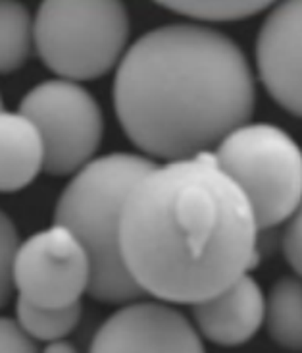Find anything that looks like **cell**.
<instances>
[{
  "mask_svg": "<svg viewBox=\"0 0 302 353\" xmlns=\"http://www.w3.org/2000/svg\"><path fill=\"white\" fill-rule=\"evenodd\" d=\"M258 230L243 190L208 151L142 176L123 207L120 249L144 294L195 305L255 267Z\"/></svg>",
  "mask_w": 302,
  "mask_h": 353,
  "instance_id": "6da1fadb",
  "label": "cell"
},
{
  "mask_svg": "<svg viewBox=\"0 0 302 353\" xmlns=\"http://www.w3.org/2000/svg\"><path fill=\"white\" fill-rule=\"evenodd\" d=\"M248 58L226 33L197 23L151 29L127 47L114 108L142 153L183 161L208 153L255 114Z\"/></svg>",
  "mask_w": 302,
  "mask_h": 353,
  "instance_id": "7a4b0ae2",
  "label": "cell"
},
{
  "mask_svg": "<svg viewBox=\"0 0 302 353\" xmlns=\"http://www.w3.org/2000/svg\"><path fill=\"white\" fill-rule=\"evenodd\" d=\"M152 168L141 154H104L76 172L58 197L54 224L69 230L87 251V294L96 301L131 303L144 296L123 263L120 228L125 201Z\"/></svg>",
  "mask_w": 302,
  "mask_h": 353,
  "instance_id": "3957f363",
  "label": "cell"
},
{
  "mask_svg": "<svg viewBox=\"0 0 302 353\" xmlns=\"http://www.w3.org/2000/svg\"><path fill=\"white\" fill-rule=\"evenodd\" d=\"M129 31L123 2L48 0L35 14V50L50 72L79 83L118 68Z\"/></svg>",
  "mask_w": 302,
  "mask_h": 353,
  "instance_id": "277c9868",
  "label": "cell"
},
{
  "mask_svg": "<svg viewBox=\"0 0 302 353\" xmlns=\"http://www.w3.org/2000/svg\"><path fill=\"white\" fill-rule=\"evenodd\" d=\"M216 163L243 190L258 228L291 219L302 203V149L281 128L245 124L217 145Z\"/></svg>",
  "mask_w": 302,
  "mask_h": 353,
  "instance_id": "5b68a950",
  "label": "cell"
},
{
  "mask_svg": "<svg viewBox=\"0 0 302 353\" xmlns=\"http://www.w3.org/2000/svg\"><path fill=\"white\" fill-rule=\"evenodd\" d=\"M19 112L35 124L45 145V172L67 176L95 161L104 134L100 105L85 87L48 79L29 89Z\"/></svg>",
  "mask_w": 302,
  "mask_h": 353,
  "instance_id": "8992f818",
  "label": "cell"
},
{
  "mask_svg": "<svg viewBox=\"0 0 302 353\" xmlns=\"http://www.w3.org/2000/svg\"><path fill=\"white\" fill-rule=\"evenodd\" d=\"M89 257L79 239L52 224L19 243L14 261L18 296L39 307H69L89 290Z\"/></svg>",
  "mask_w": 302,
  "mask_h": 353,
  "instance_id": "52a82bcc",
  "label": "cell"
},
{
  "mask_svg": "<svg viewBox=\"0 0 302 353\" xmlns=\"http://www.w3.org/2000/svg\"><path fill=\"white\" fill-rule=\"evenodd\" d=\"M89 353H204L197 328L158 301H131L96 330Z\"/></svg>",
  "mask_w": 302,
  "mask_h": 353,
  "instance_id": "ba28073f",
  "label": "cell"
},
{
  "mask_svg": "<svg viewBox=\"0 0 302 353\" xmlns=\"http://www.w3.org/2000/svg\"><path fill=\"white\" fill-rule=\"evenodd\" d=\"M256 66L275 103L302 118V0L281 2L266 16L256 39Z\"/></svg>",
  "mask_w": 302,
  "mask_h": 353,
  "instance_id": "9c48e42d",
  "label": "cell"
},
{
  "mask_svg": "<svg viewBox=\"0 0 302 353\" xmlns=\"http://www.w3.org/2000/svg\"><path fill=\"white\" fill-rule=\"evenodd\" d=\"M193 316L202 336L219 345L248 342L266 319V299L255 278H237L216 296L193 305Z\"/></svg>",
  "mask_w": 302,
  "mask_h": 353,
  "instance_id": "30bf717a",
  "label": "cell"
},
{
  "mask_svg": "<svg viewBox=\"0 0 302 353\" xmlns=\"http://www.w3.org/2000/svg\"><path fill=\"white\" fill-rule=\"evenodd\" d=\"M45 170V145L35 124L21 112L0 110V191L28 188Z\"/></svg>",
  "mask_w": 302,
  "mask_h": 353,
  "instance_id": "8fae6325",
  "label": "cell"
},
{
  "mask_svg": "<svg viewBox=\"0 0 302 353\" xmlns=\"http://www.w3.org/2000/svg\"><path fill=\"white\" fill-rule=\"evenodd\" d=\"M266 323L274 342L302 352V280L283 276L275 282L266 301Z\"/></svg>",
  "mask_w": 302,
  "mask_h": 353,
  "instance_id": "7c38bea8",
  "label": "cell"
},
{
  "mask_svg": "<svg viewBox=\"0 0 302 353\" xmlns=\"http://www.w3.org/2000/svg\"><path fill=\"white\" fill-rule=\"evenodd\" d=\"M35 48V19L25 4L0 0V76L23 66Z\"/></svg>",
  "mask_w": 302,
  "mask_h": 353,
  "instance_id": "4fadbf2b",
  "label": "cell"
},
{
  "mask_svg": "<svg viewBox=\"0 0 302 353\" xmlns=\"http://www.w3.org/2000/svg\"><path fill=\"white\" fill-rule=\"evenodd\" d=\"M81 303L69 307H39L18 296L16 316L23 332L39 342L64 340L81 319Z\"/></svg>",
  "mask_w": 302,
  "mask_h": 353,
  "instance_id": "5bb4252c",
  "label": "cell"
},
{
  "mask_svg": "<svg viewBox=\"0 0 302 353\" xmlns=\"http://www.w3.org/2000/svg\"><path fill=\"white\" fill-rule=\"evenodd\" d=\"M160 6L197 21H239L252 18L272 4L258 0H180L162 2Z\"/></svg>",
  "mask_w": 302,
  "mask_h": 353,
  "instance_id": "9a60e30c",
  "label": "cell"
},
{
  "mask_svg": "<svg viewBox=\"0 0 302 353\" xmlns=\"http://www.w3.org/2000/svg\"><path fill=\"white\" fill-rule=\"evenodd\" d=\"M19 236L16 224L0 209V309L8 305L14 286V261L18 255Z\"/></svg>",
  "mask_w": 302,
  "mask_h": 353,
  "instance_id": "2e32d148",
  "label": "cell"
},
{
  "mask_svg": "<svg viewBox=\"0 0 302 353\" xmlns=\"http://www.w3.org/2000/svg\"><path fill=\"white\" fill-rule=\"evenodd\" d=\"M0 353H39L37 344L29 338L18 321L0 316Z\"/></svg>",
  "mask_w": 302,
  "mask_h": 353,
  "instance_id": "e0dca14e",
  "label": "cell"
},
{
  "mask_svg": "<svg viewBox=\"0 0 302 353\" xmlns=\"http://www.w3.org/2000/svg\"><path fill=\"white\" fill-rule=\"evenodd\" d=\"M283 253L294 272L302 276V203L289 219L283 234Z\"/></svg>",
  "mask_w": 302,
  "mask_h": 353,
  "instance_id": "ac0fdd59",
  "label": "cell"
},
{
  "mask_svg": "<svg viewBox=\"0 0 302 353\" xmlns=\"http://www.w3.org/2000/svg\"><path fill=\"white\" fill-rule=\"evenodd\" d=\"M43 353H77L76 345L69 344L66 340H56V342H48Z\"/></svg>",
  "mask_w": 302,
  "mask_h": 353,
  "instance_id": "d6986e66",
  "label": "cell"
},
{
  "mask_svg": "<svg viewBox=\"0 0 302 353\" xmlns=\"http://www.w3.org/2000/svg\"><path fill=\"white\" fill-rule=\"evenodd\" d=\"M0 110H2V97H0Z\"/></svg>",
  "mask_w": 302,
  "mask_h": 353,
  "instance_id": "ffe728a7",
  "label": "cell"
}]
</instances>
